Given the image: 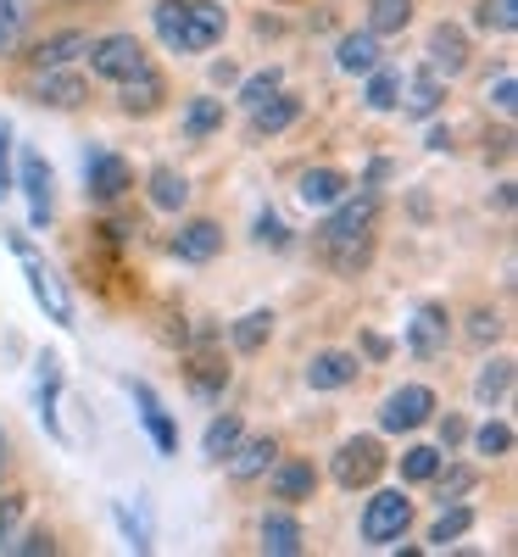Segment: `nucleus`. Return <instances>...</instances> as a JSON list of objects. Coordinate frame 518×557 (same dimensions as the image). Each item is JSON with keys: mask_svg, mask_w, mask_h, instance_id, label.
Returning a JSON list of instances; mask_svg holds the SVG:
<instances>
[{"mask_svg": "<svg viewBox=\"0 0 518 557\" xmlns=\"http://www.w3.org/2000/svg\"><path fill=\"white\" fill-rule=\"evenodd\" d=\"M223 7H212V0H162L157 7V34L168 51L178 57H196V51H212V45L223 39Z\"/></svg>", "mask_w": 518, "mask_h": 557, "instance_id": "obj_1", "label": "nucleus"}, {"mask_svg": "<svg viewBox=\"0 0 518 557\" xmlns=\"http://www.w3.org/2000/svg\"><path fill=\"white\" fill-rule=\"evenodd\" d=\"M368 235H373V196L357 201L341 196V212H329V223L318 228V246L341 273H357L368 262Z\"/></svg>", "mask_w": 518, "mask_h": 557, "instance_id": "obj_2", "label": "nucleus"}, {"mask_svg": "<svg viewBox=\"0 0 518 557\" xmlns=\"http://www.w3.org/2000/svg\"><path fill=\"white\" fill-rule=\"evenodd\" d=\"M12 251L23 257V273H28V290H34V301L45 307V318L51 323H62V330H73V301H67V290H62V278H57V268L45 262L28 240H12Z\"/></svg>", "mask_w": 518, "mask_h": 557, "instance_id": "obj_3", "label": "nucleus"}, {"mask_svg": "<svg viewBox=\"0 0 518 557\" xmlns=\"http://www.w3.org/2000/svg\"><path fill=\"white\" fill-rule=\"evenodd\" d=\"M407 524H412V502H407L402 491H373V496H368V513H362V541H368V546L402 541Z\"/></svg>", "mask_w": 518, "mask_h": 557, "instance_id": "obj_4", "label": "nucleus"}, {"mask_svg": "<svg viewBox=\"0 0 518 557\" xmlns=\"http://www.w3.org/2000/svg\"><path fill=\"white\" fill-rule=\"evenodd\" d=\"M89 67H96L101 78H112V84H123V78H134L139 67H146V45H139L134 34H107V39L89 45Z\"/></svg>", "mask_w": 518, "mask_h": 557, "instance_id": "obj_5", "label": "nucleus"}, {"mask_svg": "<svg viewBox=\"0 0 518 557\" xmlns=\"http://www.w3.org/2000/svg\"><path fill=\"white\" fill-rule=\"evenodd\" d=\"M128 184H134V173H128V162L118 151H101V146L84 151V190H89V201H118Z\"/></svg>", "mask_w": 518, "mask_h": 557, "instance_id": "obj_6", "label": "nucleus"}, {"mask_svg": "<svg viewBox=\"0 0 518 557\" xmlns=\"http://www.w3.org/2000/svg\"><path fill=\"white\" fill-rule=\"evenodd\" d=\"M380 469H385V446L373 441V435H357V441H346V446L335 451V480H341L346 491L373 485V480H380Z\"/></svg>", "mask_w": 518, "mask_h": 557, "instance_id": "obj_7", "label": "nucleus"}, {"mask_svg": "<svg viewBox=\"0 0 518 557\" xmlns=\"http://www.w3.org/2000/svg\"><path fill=\"white\" fill-rule=\"evenodd\" d=\"M430 412H435V391H423V385H402V391L380 407V424L402 435V430H418Z\"/></svg>", "mask_w": 518, "mask_h": 557, "instance_id": "obj_8", "label": "nucleus"}, {"mask_svg": "<svg viewBox=\"0 0 518 557\" xmlns=\"http://www.w3.org/2000/svg\"><path fill=\"white\" fill-rule=\"evenodd\" d=\"M446 335H452V318H446V307H418L412 312V323H407V351L412 357H435L441 346H446Z\"/></svg>", "mask_w": 518, "mask_h": 557, "instance_id": "obj_9", "label": "nucleus"}, {"mask_svg": "<svg viewBox=\"0 0 518 557\" xmlns=\"http://www.w3.org/2000/svg\"><path fill=\"white\" fill-rule=\"evenodd\" d=\"M17 184L28 190V207H34V228H45V223H51V162H45L39 151H23Z\"/></svg>", "mask_w": 518, "mask_h": 557, "instance_id": "obj_10", "label": "nucleus"}, {"mask_svg": "<svg viewBox=\"0 0 518 557\" xmlns=\"http://www.w3.org/2000/svg\"><path fill=\"white\" fill-rule=\"evenodd\" d=\"M218 251H223V228L212 218H196V223H184L173 235V257L178 262H212Z\"/></svg>", "mask_w": 518, "mask_h": 557, "instance_id": "obj_11", "label": "nucleus"}, {"mask_svg": "<svg viewBox=\"0 0 518 557\" xmlns=\"http://www.w3.org/2000/svg\"><path fill=\"white\" fill-rule=\"evenodd\" d=\"M462 67H468V39H462V28L441 23V28L430 34V73H435V78H457Z\"/></svg>", "mask_w": 518, "mask_h": 557, "instance_id": "obj_12", "label": "nucleus"}, {"mask_svg": "<svg viewBox=\"0 0 518 557\" xmlns=\"http://www.w3.org/2000/svg\"><path fill=\"white\" fill-rule=\"evenodd\" d=\"M57 391H62V357H57V351H45V357H39V391H34V412H39V424L51 430L57 441H67V435H62V424H57Z\"/></svg>", "mask_w": 518, "mask_h": 557, "instance_id": "obj_13", "label": "nucleus"}, {"mask_svg": "<svg viewBox=\"0 0 518 557\" xmlns=\"http://www.w3.org/2000/svg\"><path fill=\"white\" fill-rule=\"evenodd\" d=\"M34 101L67 112V107L84 101V78H78V73H62V67H39V78H34Z\"/></svg>", "mask_w": 518, "mask_h": 557, "instance_id": "obj_14", "label": "nucleus"}, {"mask_svg": "<svg viewBox=\"0 0 518 557\" xmlns=\"http://www.w3.org/2000/svg\"><path fill=\"white\" fill-rule=\"evenodd\" d=\"M134 401H139V418H146V430H151L157 451H162V457H173V451H178V430H173V418L162 412L157 391H151V385H134Z\"/></svg>", "mask_w": 518, "mask_h": 557, "instance_id": "obj_15", "label": "nucleus"}, {"mask_svg": "<svg viewBox=\"0 0 518 557\" xmlns=\"http://www.w3.org/2000/svg\"><path fill=\"white\" fill-rule=\"evenodd\" d=\"M351 380H357V357H346V351H323V357L307 362V385L312 391H341Z\"/></svg>", "mask_w": 518, "mask_h": 557, "instance_id": "obj_16", "label": "nucleus"}, {"mask_svg": "<svg viewBox=\"0 0 518 557\" xmlns=\"http://www.w3.org/2000/svg\"><path fill=\"white\" fill-rule=\"evenodd\" d=\"M346 190H351V178L335 173V168H312V173H301V201H307V207H335Z\"/></svg>", "mask_w": 518, "mask_h": 557, "instance_id": "obj_17", "label": "nucleus"}, {"mask_svg": "<svg viewBox=\"0 0 518 557\" xmlns=\"http://www.w3.org/2000/svg\"><path fill=\"white\" fill-rule=\"evenodd\" d=\"M296 117H301V101H296V96H268L262 107H251V134L268 139V134H279V128H291Z\"/></svg>", "mask_w": 518, "mask_h": 557, "instance_id": "obj_18", "label": "nucleus"}, {"mask_svg": "<svg viewBox=\"0 0 518 557\" xmlns=\"http://www.w3.org/2000/svg\"><path fill=\"white\" fill-rule=\"evenodd\" d=\"M123 107H128V112H139V117L162 107V78H157V67H151V62L139 67L134 78H123Z\"/></svg>", "mask_w": 518, "mask_h": 557, "instance_id": "obj_19", "label": "nucleus"}, {"mask_svg": "<svg viewBox=\"0 0 518 557\" xmlns=\"http://www.w3.org/2000/svg\"><path fill=\"white\" fill-rule=\"evenodd\" d=\"M273 457H279V446H273L268 435H257V441H246V446L229 451V469H234V480H257L262 469H273Z\"/></svg>", "mask_w": 518, "mask_h": 557, "instance_id": "obj_20", "label": "nucleus"}, {"mask_svg": "<svg viewBox=\"0 0 518 557\" xmlns=\"http://www.w3.org/2000/svg\"><path fill=\"white\" fill-rule=\"evenodd\" d=\"M262 552L296 557V552H301V524H296L291 513H268V519H262Z\"/></svg>", "mask_w": 518, "mask_h": 557, "instance_id": "obj_21", "label": "nucleus"}, {"mask_svg": "<svg viewBox=\"0 0 518 557\" xmlns=\"http://www.w3.org/2000/svg\"><path fill=\"white\" fill-rule=\"evenodd\" d=\"M78 51H89V34L67 28V34H57V39L34 45V67H67V62H73Z\"/></svg>", "mask_w": 518, "mask_h": 557, "instance_id": "obj_22", "label": "nucleus"}, {"mask_svg": "<svg viewBox=\"0 0 518 557\" xmlns=\"http://www.w3.org/2000/svg\"><path fill=\"white\" fill-rule=\"evenodd\" d=\"M335 62H341L346 73H373V62H380V34H346L341 51H335Z\"/></svg>", "mask_w": 518, "mask_h": 557, "instance_id": "obj_23", "label": "nucleus"}, {"mask_svg": "<svg viewBox=\"0 0 518 557\" xmlns=\"http://www.w3.org/2000/svg\"><path fill=\"white\" fill-rule=\"evenodd\" d=\"M312 491H318L312 462H279V474H273V496H285V502H307Z\"/></svg>", "mask_w": 518, "mask_h": 557, "instance_id": "obj_24", "label": "nucleus"}, {"mask_svg": "<svg viewBox=\"0 0 518 557\" xmlns=\"http://www.w3.org/2000/svg\"><path fill=\"white\" fill-rule=\"evenodd\" d=\"M412 23V0H373L368 7V34H402Z\"/></svg>", "mask_w": 518, "mask_h": 557, "instance_id": "obj_25", "label": "nucleus"}, {"mask_svg": "<svg viewBox=\"0 0 518 557\" xmlns=\"http://www.w3.org/2000/svg\"><path fill=\"white\" fill-rule=\"evenodd\" d=\"M151 201H157L162 212H178L184 201H190V184H184V173L157 168V173H151Z\"/></svg>", "mask_w": 518, "mask_h": 557, "instance_id": "obj_26", "label": "nucleus"}, {"mask_svg": "<svg viewBox=\"0 0 518 557\" xmlns=\"http://www.w3.org/2000/svg\"><path fill=\"white\" fill-rule=\"evenodd\" d=\"M268 335H273V312L268 307L262 312H246L240 323H234V351H262Z\"/></svg>", "mask_w": 518, "mask_h": 557, "instance_id": "obj_27", "label": "nucleus"}, {"mask_svg": "<svg viewBox=\"0 0 518 557\" xmlns=\"http://www.w3.org/2000/svg\"><path fill=\"white\" fill-rule=\"evenodd\" d=\"M23 28H28V0H0V57L17 51Z\"/></svg>", "mask_w": 518, "mask_h": 557, "instance_id": "obj_28", "label": "nucleus"}, {"mask_svg": "<svg viewBox=\"0 0 518 557\" xmlns=\"http://www.w3.org/2000/svg\"><path fill=\"white\" fill-rule=\"evenodd\" d=\"M435 469H441V446H407L402 451V480L423 485V480H435Z\"/></svg>", "mask_w": 518, "mask_h": 557, "instance_id": "obj_29", "label": "nucleus"}, {"mask_svg": "<svg viewBox=\"0 0 518 557\" xmlns=\"http://www.w3.org/2000/svg\"><path fill=\"white\" fill-rule=\"evenodd\" d=\"M201 446H207V457H212V462H223L234 446H240V418H212Z\"/></svg>", "mask_w": 518, "mask_h": 557, "instance_id": "obj_30", "label": "nucleus"}, {"mask_svg": "<svg viewBox=\"0 0 518 557\" xmlns=\"http://www.w3.org/2000/svg\"><path fill=\"white\" fill-rule=\"evenodd\" d=\"M218 123H223V107L212 96H201V101H190V112H184V139H207Z\"/></svg>", "mask_w": 518, "mask_h": 557, "instance_id": "obj_31", "label": "nucleus"}, {"mask_svg": "<svg viewBox=\"0 0 518 557\" xmlns=\"http://www.w3.org/2000/svg\"><path fill=\"white\" fill-rule=\"evenodd\" d=\"M474 23H480V28H496V34H513V28H518V0H480Z\"/></svg>", "mask_w": 518, "mask_h": 557, "instance_id": "obj_32", "label": "nucleus"}, {"mask_svg": "<svg viewBox=\"0 0 518 557\" xmlns=\"http://www.w3.org/2000/svg\"><path fill=\"white\" fill-rule=\"evenodd\" d=\"M507 385H513V362H507V357H496V362L485 368V374H480V385H474V396H480L485 407H496V401L507 396Z\"/></svg>", "mask_w": 518, "mask_h": 557, "instance_id": "obj_33", "label": "nucleus"}, {"mask_svg": "<svg viewBox=\"0 0 518 557\" xmlns=\"http://www.w3.org/2000/svg\"><path fill=\"white\" fill-rule=\"evenodd\" d=\"M435 107H441V78H435V73H418L412 89H407V112H412V117H430Z\"/></svg>", "mask_w": 518, "mask_h": 557, "instance_id": "obj_34", "label": "nucleus"}, {"mask_svg": "<svg viewBox=\"0 0 518 557\" xmlns=\"http://www.w3.org/2000/svg\"><path fill=\"white\" fill-rule=\"evenodd\" d=\"M396 101H402V73L380 67V73L368 78V107H373V112H391Z\"/></svg>", "mask_w": 518, "mask_h": 557, "instance_id": "obj_35", "label": "nucleus"}, {"mask_svg": "<svg viewBox=\"0 0 518 557\" xmlns=\"http://www.w3.org/2000/svg\"><path fill=\"white\" fill-rule=\"evenodd\" d=\"M468 530H474V513H468L462 502H452V513H441V519H435L430 541H435V546H446V541H457V535H468Z\"/></svg>", "mask_w": 518, "mask_h": 557, "instance_id": "obj_36", "label": "nucleus"}, {"mask_svg": "<svg viewBox=\"0 0 518 557\" xmlns=\"http://www.w3.org/2000/svg\"><path fill=\"white\" fill-rule=\"evenodd\" d=\"M435 480H441V485H435L441 507H446V502H462L468 491H474V469H446V474L435 469Z\"/></svg>", "mask_w": 518, "mask_h": 557, "instance_id": "obj_37", "label": "nucleus"}, {"mask_svg": "<svg viewBox=\"0 0 518 557\" xmlns=\"http://www.w3.org/2000/svg\"><path fill=\"white\" fill-rule=\"evenodd\" d=\"M223 385H229V362L201 357V362H196V391H201V396H218Z\"/></svg>", "mask_w": 518, "mask_h": 557, "instance_id": "obj_38", "label": "nucleus"}, {"mask_svg": "<svg viewBox=\"0 0 518 557\" xmlns=\"http://www.w3.org/2000/svg\"><path fill=\"white\" fill-rule=\"evenodd\" d=\"M474 446H480L485 457H507V451H513V430H507V424H485V430L474 435Z\"/></svg>", "mask_w": 518, "mask_h": 557, "instance_id": "obj_39", "label": "nucleus"}, {"mask_svg": "<svg viewBox=\"0 0 518 557\" xmlns=\"http://www.w3.org/2000/svg\"><path fill=\"white\" fill-rule=\"evenodd\" d=\"M257 246H273V251H279V246H291V228L279 223L273 212H262V218H257Z\"/></svg>", "mask_w": 518, "mask_h": 557, "instance_id": "obj_40", "label": "nucleus"}, {"mask_svg": "<svg viewBox=\"0 0 518 557\" xmlns=\"http://www.w3.org/2000/svg\"><path fill=\"white\" fill-rule=\"evenodd\" d=\"M268 96H279V73H273V67L257 73V78H246V107H262Z\"/></svg>", "mask_w": 518, "mask_h": 557, "instance_id": "obj_41", "label": "nucleus"}, {"mask_svg": "<svg viewBox=\"0 0 518 557\" xmlns=\"http://www.w3.org/2000/svg\"><path fill=\"white\" fill-rule=\"evenodd\" d=\"M7 190H12V128L0 117V201H7Z\"/></svg>", "mask_w": 518, "mask_h": 557, "instance_id": "obj_42", "label": "nucleus"}, {"mask_svg": "<svg viewBox=\"0 0 518 557\" xmlns=\"http://www.w3.org/2000/svg\"><path fill=\"white\" fill-rule=\"evenodd\" d=\"M118 524H123V535H128V546H134V552H146V546H151V541H146V524H139V519L128 513V507H118Z\"/></svg>", "mask_w": 518, "mask_h": 557, "instance_id": "obj_43", "label": "nucleus"}, {"mask_svg": "<svg viewBox=\"0 0 518 557\" xmlns=\"http://www.w3.org/2000/svg\"><path fill=\"white\" fill-rule=\"evenodd\" d=\"M12 552H17V557H39V552H51V535H45V530H28L23 541H12Z\"/></svg>", "mask_w": 518, "mask_h": 557, "instance_id": "obj_44", "label": "nucleus"}, {"mask_svg": "<svg viewBox=\"0 0 518 557\" xmlns=\"http://www.w3.org/2000/svg\"><path fill=\"white\" fill-rule=\"evenodd\" d=\"M468 335H474V341L485 346V341H496V335H502V323H496L491 312H474V323H468Z\"/></svg>", "mask_w": 518, "mask_h": 557, "instance_id": "obj_45", "label": "nucleus"}, {"mask_svg": "<svg viewBox=\"0 0 518 557\" xmlns=\"http://www.w3.org/2000/svg\"><path fill=\"white\" fill-rule=\"evenodd\" d=\"M491 101H496L502 112H513V101H518V84H513V73H502V78H496V96H491Z\"/></svg>", "mask_w": 518, "mask_h": 557, "instance_id": "obj_46", "label": "nucleus"}, {"mask_svg": "<svg viewBox=\"0 0 518 557\" xmlns=\"http://www.w3.org/2000/svg\"><path fill=\"white\" fill-rule=\"evenodd\" d=\"M17 513H23V502H17V496H7V502H0V541H7V535H12V524H17Z\"/></svg>", "mask_w": 518, "mask_h": 557, "instance_id": "obj_47", "label": "nucleus"}, {"mask_svg": "<svg viewBox=\"0 0 518 557\" xmlns=\"http://www.w3.org/2000/svg\"><path fill=\"white\" fill-rule=\"evenodd\" d=\"M362 351H368V357H391V341H385V335H368Z\"/></svg>", "mask_w": 518, "mask_h": 557, "instance_id": "obj_48", "label": "nucleus"}, {"mask_svg": "<svg viewBox=\"0 0 518 557\" xmlns=\"http://www.w3.org/2000/svg\"><path fill=\"white\" fill-rule=\"evenodd\" d=\"M441 441H446V446L462 441V418H446V424H441Z\"/></svg>", "mask_w": 518, "mask_h": 557, "instance_id": "obj_49", "label": "nucleus"}, {"mask_svg": "<svg viewBox=\"0 0 518 557\" xmlns=\"http://www.w3.org/2000/svg\"><path fill=\"white\" fill-rule=\"evenodd\" d=\"M430 151H452V134L446 128H430Z\"/></svg>", "mask_w": 518, "mask_h": 557, "instance_id": "obj_50", "label": "nucleus"}, {"mask_svg": "<svg viewBox=\"0 0 518 557\" xmlns=\"http://www.w3.org/2000/svg\"><path fill=\"white\" fill-rule=\"evenodd\" d=\"M0 474H7V435H0Z\"/></svg>", "mask_w": 518, "mask_h": 557, "instance_id": "obj_51", "label": "nucleus"}]
</instances>
